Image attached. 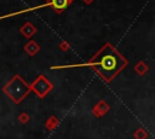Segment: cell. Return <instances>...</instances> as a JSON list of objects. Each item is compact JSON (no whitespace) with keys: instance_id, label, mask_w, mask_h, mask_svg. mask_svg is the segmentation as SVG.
Returning a JSON list of instances; mask_svg holds the SVG:
<instances>
[{"instance_id":"1","label":"cell","mask_w":155,"mask_h":139,"mask_svg":"<svg viewBox=\"0 0 155 139\" xmlns=\"http://www.w3.org/2000/svg\"><path fill=\"white\" fill-rule=\"evenodd\" d=\"M127 64V60L113 48L111 45H105L87 64H81L79 66H92L105 81H110L120 70Z\"/></svg>"},{"instance_id":"2","label":"cell","mask_w":155,"mask_h":139,"mask_svg":"<svg viewBox=\"0 0 155 139\" xmlns=\"http://www.w3.org/2000/svg\"><path fill=\"white\" fill-rule=\"evenodd\" d=\"M29 86H27L25 83H24V81L19 77V76H16V77H13V80L5 87V92H7V94L16 102V103H18V102H21L24 97H25V94L29 92Z\"/></svg>"},{"instance_id":"3","label":"cell","mask_w":155,"mask_h":139,"mask_svg":"<svg viewBox=\"0 0 155 139\" xmlns=\"http://www.w3.org/2000/svg\"><path fill=\"white\" fill-rule=\"evenodd\" d=\"M50 4H51V7H53L57 12H61L67 7L68 0H50Z\"/></svg>"}]
</instances>
